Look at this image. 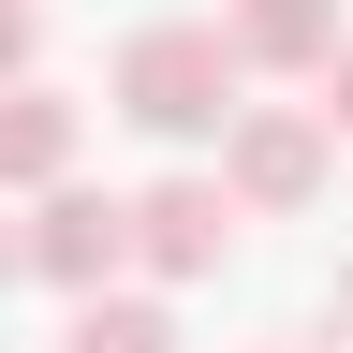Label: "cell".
<instances>
[{
  "label": "cell",
  "mask_w": 353,
  "mask_h": 353,
  "mask_svg": "<svg viewBox=\"0 0 353 353\" xmlns=\"http://www.w3.org/2000/svg\"><path fill=\"white\" fill-rule=\"evenodd\" d=\"M236 44H221V15H162V30H132L118 44V74H103V103L132 132H162V148H192V132H221V103H236Z\"/></svg>",
  "instance_id": "1"
},
{
  "label": "cell",
  "mask_w": 353,
  "mask_h": 353,
  "mask_svg": "<svg viewBox=\"0 0 353 353\" xmlns=\"http://www.w3.org/2000/svg\"><path fill=\"white\" fill-rule=\"evenodd\" d=\"M74 132H88V103H59L44 74H0V192L74 176Z\"/></svg>",
  "instance_id": "5"
},
{
  "label": "cell",
  "mask_w": 353,
  "mask_h": 353,
  "mask_svg": "<svg viewBox=\"0 0 353 353\" xmlns=\"http://www.w3.org/2000/svg\"><path fill=\"white\" fill-rule=\"evenodd\" d=\"M309 88H324V103H309V118H324V132H353V30L324 44V59H309Z\"/></svg>",
  "instance_id": "8"
},
{
  "label": "cell",
  "mask_w": 353,
  "mask_h": 353,
  "mask_svg": "<svg viewBox=\"0 0 353 353\" xmlns=\"http://www.w3.org/2000/svg\"><path fill=\"white\" fill-rule=\"evenodd\" d=\"M59 353H176V309H162V294H118V280H88Z\"/></svg>",
  "instance_id": "7"
},
{
  "label": "cell",
  "mask_w": 353,
  "mask_h": 353,
  "mask_svg": "<svg viewBox=\"0 0 353 353\" xmlns=\"http://www.w3.org/2000/svg\"><path fill=\"white\" fill-rule=\"evenodd\" d=\"M221 44H236V74H309L339 44V0H221Z\"/></svg>",
  "instance_id": "6"
},
{
  "label": "cell",
  "mask_w": 353,
  "mask_h": 353,
  "mask_svg": "<svg viewBox=\"0 0 353 353\" xmlns=\"http://www.w3.org/2000/svg\"><path fill=\"white\" fill-rule=\"evenodd\" d=\"M15 280H30V265H15V221H0V294H15Z\"/></svg>",
  "instance_id": "10"
},
{
  "label": "cell",
  "mask_w": 353,
  "mask_h": 353,
  "mask_svg": "<svg viewBox=\"0 0 353 353\" xmlns=\"http://www.w3.org/2000/svg\"><path fill=\"white\" fill-rule=\"evenodd\" d=\"M118 236H132L148 280H206L236 250V192L221 176H148V192H118Z\"/></svg>",
  "instance_id": "3"
},
{
  "label": "cell",
  "mask_w": 353,
  "mask_h": 353,
  "mask_svg": "<svg viewBox=\"0 0 353 353\" xmlns=\"http://www.w3.org/2000/svg\"><path fill=\"white\" fill-rule=\"evenodd\" d=\"M339 339H353V265H339Z\"/></svg>",
  "instance_id": "11"
},
{
  "label": "cell",
  "mask_w": 353,
  "mask_h": 353,
  "mask_svg": "<svg viewBox=\"0 0 353 353\" xmlns=\"http://www.w3.org/2000/svg\"><path fill=\"white\" fill-rule=\"evenodd\" d=\"M324 162H339V132L309 103H221V192H236V221L324 206Z\"/></svg>",
  "instance_id": "2"
},
{
  "label": "cell",
  "mask_w": 353,
  "mask_h": 353,
  "mask_svg": "<svg viewBox=\"0 0 353 353\" xmlns=\"http://www.w3.org/2000/svg\"><path fill=\"white\" fill-rule=\"evenodd\" d=\"M15 265H30V280H59V294L118 280V265H132L118 192H88V176H44V192H30V221H15Z\"/></svg>",
  "instance_id": "4"
},
{
  "label": "cell",
  "mask_w": 353,
  "mask_h": 353,
  "mask_svg": "<svg viewBox=\"0 0 353 353\" xmlns=\"http://www.w3.org/2000/svg\"><path fill=\"white\" fill-rule=\"evenodd\" d=\"M44 59V15H30V0H0V74H30Z\"/></svg>",
  "instance_id": "9"
}]
</instances>
